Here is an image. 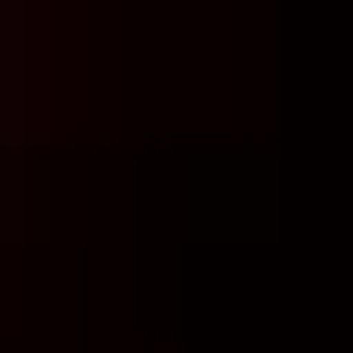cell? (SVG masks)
I'll list each match as a JSON object with an SVG mask.
<instances>
[{"mask_svg":"<svg viewBox=\"0 0 353 353\" xmlns=\"http://www.w3.org/2000/svg\"><path fill=\"white\" fill-rule=\"evenodd\" d=\"M37 195V0H0V256Z\"/></svg>","mask_w":353,"mask_h":353,"instance_id":"6da1fadb","label":"cell"}]
</instances>
